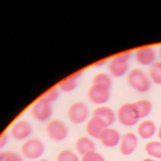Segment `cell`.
<instances>
[{
  "mask_svg": "<svg viewBox=\"0 0 161 161\" xmlns=\"http://www.w3.org/2000/svg\"><path fill=\"white\" fill-rule=\"evenodd\" d=\"M128 85L136 92L145 93L148 92L152 86V81L142 69L134 68L128 71L126 76Z\"/></svg>",
  "mask_w": 161,
  "mask_h": 161,
  "instance_id": "cell-1",
  "label": "cell"
},
{
  "mask_svg": "<svg viewBox=\"0 0 161 161\" xmlns=\"http://www.w3.org/2000/svg\"><path fill=\"white\" fill-rule=\"evenodd\" d=\"M130 57L131 53L125 52L112 58L108 65L109 74L118 78L123 77L128 74Z\"/></svg>",
  "mask_w": 161,
  "mask_h": 161,
  "instance_id": "cell-2",
  "label": "cell"
},
{
  "mask_svg": "<svg viewBox=\"0 0 161 161\" xmlns=\"http://www.w3.org/2000/svg\"><path fill=\"white\" fill-rule=\"evenodd\" d=\"M44 143L38 138H31L24 141L20 150L22 155L30 160L39 158L45 152Z\"/></svg>",
  "mask_w": 161,
  "mask_h": 161,
  "instance_id": "cell-3",
  "label": "cell"
},
{
  "mask_svg": "<svg viewBox=\"0 0 161 161\" xmlns=\"http://www.w3.org/2000/svg\"><path fill=\"white\" fill-rule=\"evenodd\" d=\"M69 128L62 120L53 119L46 126V133L48 138L55 142H62L69 135Z\"/></svg>",
  "mask_w": 161,
  "mask_h": 161,
  "instance_id": "cell-4",
  "label": "cell"
},
{
  "mask_svg": "<svg viewBox=\"0 0 161 161\" xmlns=\"http://www.w3.org/2000/svg\"><path fill=\"white\" fill-rule=\"evenodd\" d=\"M116 116L119 122L122 125L127 127L135 125L140 119L133 103H128L121 104L117 110Z\"/></svg>",
  "mask_w": 161,
  "mask_h": 161,
  "instance_id": "cell-5",
  "label": "cell"
},
{
  "mask_svg": "<svg viewBox=\"0 0 161 161\" xmlns=\"http://www.w3.org/2000/svg\"><path fill=\"white\" fill-rule=\"evenodd\" d=\"M89 114V109L86 103L78 101L70 105L67 109V117L69 121L76 125L81 124L87 120Z\"/></svg>",
  "mask_w": 161,
  "mask_h": 161,
  "instance_id": "cell-6",
  "label": "cell"
},
{
  "mask_svg": "<svg viewBox=\"0 0 161 161\" xmlns=\"http://www.w3.org/2000/svg\"><path fill=\"white\" fill-rule=\"evenodd\" d=\"M32 117L39 122H46L53 114L52 104L46 101L42 97L35 101L31 107Z\"/></svg>",
  "mask_w": 161,
  "mask_h": 161,
  "instance_id": "cell-7",
  "label": "cell"
},
{
  "mask_svg": "<svg viewBox=\"0 0 161 161\" xmlns=\"http://www.w3.org/2000/svg\"><path fill=\"white\" fill-rule=\"evenodd\" d=\"M111 88L105 86L92 84L87 91V97L90 101L98 106L104 105L109 99Z\"/></svg>",
  "mask_w": 161,
  "mask_h": 161,
  "instance_id": "cell-8",
  "label": "cell"
},
{
  "mask_svg": "<svg viewBox=\"0 0 161 161\" xmlns=\"http://www.w3.org/2000/svg\"><path fill=\"white\" fill-rule=\"evenodd\" d=\"M33 131L31 123L26 119H19L10 127L9 136L15 140L23 141L28 139Z\"/></svg>",
  "mask_w": 161,
  "mask_h": 161,
  "instance_id": "cell-9",
  "label": "cell"
},
{
  "mask_svg": "<svg viewBox=\"0 0 161 161\" xmlns=\"http://www.w3.org/2000/svg\"><path fill=\"white\" fill-rule=\"evenodd\" d=\"M136 61L143 66H150L157 58L155 50L152 47H143L138 48L135 53Z\"/></svg>",
  "mask_w": 161,
  "mask_h": 161,
  "instance_id": "cell-10",
  "label": "cell"
},
{
  "mask_svg": "<svg viewBox=\"0 0 161 161\" xmlns=\"http://www.w3.org/2000/svg\"><path fill=\"white\" fill-rule=\"evenodd\" d=\"M137 145L138 138L135 134L132 132L126 133L120 139V152L124 155H130L134 152Z\"/></svg>",
  "mask_w": 161,
  "mask_h": 161,
  "instance_id": "cell-11",
  "label": "cell"
},
{
  "mask_svg": "<svg viewBox=\"0 0 161 161\" xmlns=\"http://www.w3.org/2000/svg\"><path fill=\"white\" fill-rule=\"evenodd\" d=\"M106 127L108 126L103 121L96 116H92L86 123V131L90 137L99 139L102 131Z\"/></svg>",
  "mask_w": 161,
  "mask_h": 161,
  "instance_id": "cell-12",
  "label": "cell"
},
{
  "mask_svg": "<svg viewBox=\"0 0 161 161\" xmlns=\"http://www.w3.org/2000/svg\"><path fill=\"white\" fill-rule=\"evenodd\" d=\"M99 139L104 147L112 148L119 143L121 137L118 130L108 126L103 130Z\"/></svg>",
  "mask_w": 161,
  "mask_h": 161,
  "instance_id": "cell-13",
  "label": "cell"
},
{
  "mask_svg": "<svg viewBox=\"0 0 161 161\" xmlns=\"http://www.w3.org/2000/svg\"><path fill=\"white\" fill-rule=\"evenodd\" d=\"M92 116L101 119L108 126L111 125L116 119V114L114 110L105 105L97 106L92 111Z\"/></svg>",
  "mask_w": 161,
  "mask_h": 161,
  "instance_id": "cell-14",
  "label": "cell"
},
{
  "mask_svg": "<svg viewBox=\"0 0 161 161\" xmlns=\"http://www.w3.org/2000/svg\"><path fill=\"white\" fill-rule=\"evenodd\" d=\"M76 151L84 155L89 152L95 151L96 145L94 142L89 136H82L78 138L75 143Z\"/></svg>",
  "mask_w": 161,
  "mask_h": 161,
  "instance_id": "cell-15",
  "label": "cell"
},
{
  "mask_svg": "<svg viewBox=\"0 0 161 161\" xmlns=\"http://www.w3.org/2000/svg\"><path fill=\"white\" fill-rule=\"evenodd\" d=\"M156 126L155 123L150 119L143 121L137 128V132L140 138L149 139L155 133Z\"/></svg>",
  "mask_w": 161,
  "mask_h": 161,
  "instance_id": "cell-16",
  "label": "cell"
},
{
  "mask_svg": "<svg viewBox=\"0 0 161 161\" xmlns=\"http://www.w3.org/2000/svg\"><path fill=\"white\" fill-rule=\"evenodd\" d=\"M133 104L139 119L148 116L152 111V103L148 99H139L134 102Z\"/></svg>",
  "mask_w": 161,
  "mask_h": 161,
  "instance_id": "cell-17",
  "label": "cell"
},
{
  "mask_svg": "<svg viewBox=\"0 0 161 161\" xmlns=\"http://www.w3.org/2000/svg\"><path fill=\"white\" fill-rule=\"evenodd\" d=\"M77 86V79L73 75L62 80L58 85V89L63 92H70L74 91Z\"/></svg>",
  "mask_w": 161,
  "mask_h": 161,
  "instance_id": "cell-18",
  "label": "cell"
},
{
  "mask_svg": "<svg viewBox=\"0 0 161 161\" xmlns=\"http://www.w3.org/2000/svg\"><path fill=\"white\" fill-rule=\"evenodd\" d=\"M148 76L152 82L161 85V61H156L150 66Z\"/></svg>",
  "mask_w": 161,
  "mask_h": 161,
  "instance_id": "cell-19",
  "label": "cell"
},
{
  "mask_svg": "<svg viewBox=\"0 0 161 161\" xmlns=\"http://www.w3.org/2000/svg\"><path fill=\"white\" fill-rule=\"evenodd\" d=\"M147 153L155 158L161 159V142L151 141L148 142L145 147Z\"/></svg>",
  "mask_w": 161,
  "mask_h": 161,
  "instance_id": "cell-20",
  "label": "cell"
},
{
  "mask_svg": "<svg viewBox=\"0 0 161 161\" xmlns=\"http://www.w3.org/2000/svg\"><path fill=\"white\" fill-rule=\"evenodd\" d=\"M92 84H100L111 88L112 86V79L110 75L107 73L99 72L93 77Z\"/></svg>",
  "mask_w": 161,
  "mask_h": 161,
  "instance_id": "cell-21",
  "label": "cell"
},
{
  "mask_svg": "<svg viewBox=\"0 0 161 161\" xmlns=\"http://www.w3.org/2000/svg\"><path fill=\"white\" fill-rule=\"evenodd\" d=\"M57 161H80V160L74 152L69 149H65L58 153Z\"/></svg>",
  "mask_w": 161,
  "mask_h": 161,
  "instance_id": "cell-22",
  "label": "cell"
},
{
  "mask_svg": "<svg viewBox=\"0 0 161 161\" xmlns=\"http://www.w3.org/2000/svg\"><path fill=\"white\" fill-rule=\"evenodd\" d=\"M60 94V91L58 87H53L48 91H47L42 96V97L45 99L46 101L52 104V103L56 101Z\"/></svg>",
  "mask_w": 161,
  "mask_h": 161,
  "instance_id": "cell-23",
  "label": "cell"
},
{
  "mask_svg": "<svg viewBox=\"0 0 161 161\" xmlns=\"http://www.w3.org/2000/svg\"><path fill=\"white\" fill-rule=\"evenodd\" d=\"M0 161H23V160L16 152H0Z\"/></svg>",
  "mask_w": 161,
  "mask_h": 161,
  "instance_id": "cell-24",
  "label": "cell"
},
{
  "mask_svg": "<svg viewBox=\"0 0 161 161\" xmlns=\"http://www.w3.org/2000/svg\"><path fill=\"white\" fill-rule=\"evenodd\" d=\"M80 161H105L100 153L93 151L82 155Z\"/></svg>",
  "mask_w": 161,
  "mask_h": 161,
  "instance_id": "cell-25",
  "label": "cell"
},
{
  "mask_svg": "<svg viewBox=\"0 0 161 161\" xmlns=\"http://www.w3.org/2000/svg\"><path fill=\"white\" fill-rule=\"evenodd\" d=\"M9 135L7 133H4L0 136V150L4 148L8 144L9 140Z\"/></svg>",
  "mask_w": 161,
  "mask_h": 161,
  "instance_id": "cell-26",
  "label": "cell"
},
{
  "mask_svg": "<svg viewBox=\"0 0 161 161\" xmlns=\"http://www.w3.org/2000/svg\"><path fill=\"white\" fill-rule=\"evenodd\" d=\"M158 136L161 142V126L159 127V129H158Z\"/></svg>",
  "mask_w": 161,
  "mask_h": 161,
  "instance_id": "cell-27",
  "label": "cell"
},
{
  "mask_svg": "<svg viewBox=\"0 0 161 161\" xmlns=\"http://www.w3.org/2000/svg\"><path fill=\"white\" fill-rule=\"evenodd\" d=\"M142 161H155V160L152 159V158H145L144 160H143Z\"/></svg>",
  "mask_w": 161,
  "mask_h": 161,
  "instance_id": "cell-28",
  "label": "cell"
},
{
  "mask_svg": "<svg viewBox=\"0 0 161 161\" xmlns=\"http://www.w3.org/2000/svg\"><path fill=\"white\" fill-rule=\"evenodd\" d=\"M38 161H48V160L47 159H45V158H41V159L38 160Z\"/></svg>",
  "mask_w": 161,
  "mask_h": 161,
  "instance_id": "cell-29",
  "label": "cell"
},
{
  "mask_svg": "<svg viewBox=\"0 0 161 161\" xmlns=\"http://www.w3.org/2000/svg\"><path fill=\"white\" fill-rule=\"evenodd\" d=\"M159 54H160V56L161 57V46H160V47L159 48Z\"/></svg>",
  "mask_w": 161,
  "mask_h": 161,
  "instance_id": "cell-30",
  "label": "cell"
}]
</instances>
